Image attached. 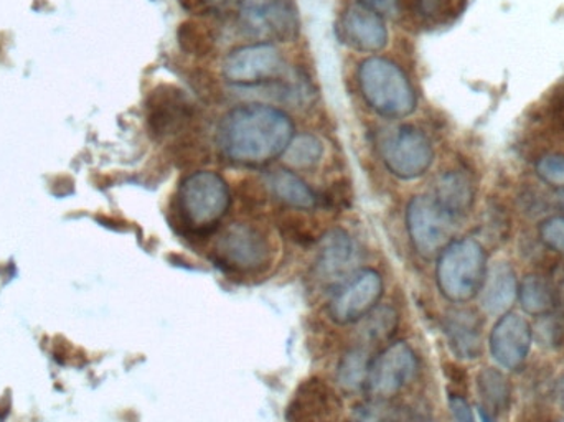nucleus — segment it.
<instances>
[{
    "instance_id": "27",
    "label": "nucleus",
    "mask_w": 564,
    "mask_h": 422,
    "mask_svg": "<svg viewBox=\"0 0 564 422\" xmlns=\"http://www.w3.org/2000/svg\"><path fill=\"white\" fill-rule=\"evenodd\" d=\"M539 174L543 181L564 187V155H546L539 162Z\"/></svg>"
},
{
    "instance_id": "7",
    "label": "nucleus",
    "mask_w": 564,
    "mask_h": 422,
    "mask_svg": "<svg viewBox=\"0 0 564 422\" xmlns=\"http://www.w3.org/2000/svg\"><path fill=\"white\" fill-rule=\"evenodd\" d=\"M288 63L273 43L257 42L234 50L224 62V76L231 85L263 86L281 83Z\"/></svg>"
},
{
    "instance_id": "11",
    "label": "nucleus",
    "mask_w": 564,
    "mask_h": 422,
    "mask_svg": "<svg viewBox=\"0 0 564 422\" xmlns=\"http://www.w3.org/2000/svg\"><path fill=\"white\" fill-rule=\"evenodd\" d=\"M416 368V355L410 345L397 342L371 360L365 387L373 400H390L413 380Z\"/></svg>"
},
{
    "instance_id": "6",
    "label": "nucleus",
    "mask_w": 564,
    "mask_h": 422,
    "mask_svg": "<svg viewBox=\"0 0 564 422\" xmlns=\"http://www.w3.org/2000/svg\"><path fill=\"white\" fill-rule=\"evenodd\" d=\"M240 25L258 42H292L301 20L292 0H240Z\"/></svg>"
},
{
    "instance_id": "23",
    "label": "nucleus",
    "mask_w": 564,
    "mask_h": 422,
    "mask_svg": "<svg viewBox=\"0 0 564 422\" xmlns=\"http://www.w3.org/2000/svg\"><path fill=\"white\" fill-rule=\"evenodd\" d=\"M370 365L371 360L367 350L354 348L341 358L340 367H338V383L348 391L360 390L367 385Z\"/></svg>"
},
{
    "instance_id": "9",
    "label": "nucleus",
    "mask_w": 564,
    "mask_h": 422,
    "mask_svg": "<svg viewBox=\"0 0 564 422\" xmlns=\"http://www.w3.org/2000/svg\"><path fill=\"white\" fill-rule=\"evenodd\" d=\"M149 131L159 141L177 139L194 126L197 109L187 93L177 86L161 85L149 95L145 105Z\"/></svg>"
},
{
    "instance_id": "10",
    "label": "nucleus",
    "mask_w": 564,
    "mask_h": 422,
    "mask_svg": "<svg viewBox=\"0 0 564 422\" xmlns=\"http://www.w3.org/2000/svg\"><path fill=\"white\" fill-rule=\"evenodd\" d=\"M454 223L456 218L444 210L434 197L420 195L408 205V232L414 249L424 258H431L446 248L453 236Z\"/></svg>"
},
{
    "instance_id": "12",
    "label": "nucleus",
    "mask_w": 564,
    "mask_h": 422,
    "mask_svg": "<svg viewBox=\"0 0 564 422\" xmlns=\"http://www.w3.org/2000/svg\"><path fill=\"white\" fill-rule=\"evenodd\" d=\"M383 295V279L373 269L355 274L328 304V315L338 325L357 324L368 317Z\"/></svg>"
},
{
    "instance_id": "25",
    "label": "nucleus",
    "mask_w": 564,
    "mask_h": 422,
    "mask_svg": "<svg viewBox=\"0 0 564 422\" xmlns=\"http://www.w3.org/2000/svg\"><path fill=\"white\" fill-rule=\"evenodd\" d=\"M292 215H285L281 219V229H284L285 235L297 242L317 241V231H315L314 223L312 219L305 218L301 210H294Z\"/></svg>"
},
{
    "instance_id": "36",
    "label": "nucleus",
    "mask_w": 564,
    "mask_h": 422,
    "mask_svg": "<svg viewBox=\"0 0 564 422\" xmlns=\"http://www.w3.org/2000/svg\"><path fill=\"white\" fill-rule=\"evenodd\" d=\"M562 205H563V210H564V192L562 194Z\"/></svg>"
},
{
    "instance_id": "14",
    "label": "nucleus",
    "mask_w": 564,
    "mask_h": 422,
    "mask_svg": "<svg viewBox=\"0 0 564 422\" xmlns=\"http://www.w3.org/2000/svg\"><path fill=\"white\" fill-rule=\"evenodd\" d=\"M532 345V328L520 314H506L490 334V355L499 367L517 370Z\"/></svg>"
},
{
    "instance_id": "30",
    "label": "nucleus",
    "mask_w": 564,
    "mask_h": 422,
    "mask_svg": "<svg viewBox=\"0 0 564 422\" xmlns=\"http://www.w3.org/2000/svg\"><path fill=\"white\" fill-rule=\"evenodd\" d=\"M417 6L426 19L440 20L451 12L454 0H417Z\"/></svg>"
},
{
    "instance_id": "26",
    "label": "nucleus",
    "mask_w": 564,
    "mask_h": 422,
    "mask_svg": "<svg viewBox=\"0 0 564 422\" xmlns=\"http://www.w3.org/2000/svg\"><path fill=\"white\" fill-rule=\"evenodd\" d=\"M350 422H398L387 401L373 400L355 408Z\"/></svg>"
},
{
    "instance_id": "21",
    "label": "nucleus",
    "mask_w": 564,
    "mask_h": 422,
    "mask_svg": "<svg viewBox=\"0 0 564 422\" xmlns=\"http://www.w3.org/2000/svg\"><path fill=\"white\" fill-rule=\"evenodd\" d=\"M324 145L312 134H294L285 148L282 159L292 171H308L321 162Z\"/></svg>"
},
{
    "instance_id": "37",
    "label": "nucleus",
    "mask_w": 564,
    "mask_h": 422,
    "mask_svg": "<svg viewBox=\"0 0 564 422\" xmlns=\"http://www.w3.org/2000/svg\"><path fill=\"white\" fill-rule=\"evenodd\" d=\"M563 391H564V385H563Z\"/></svg>"
},
{
    "instance_id": "13",
    "label": "nucleus",
    "mask_w": 564,
    "mask_h": 422,
    "mask_svg": "<svg viewBox=\"0 0 564 422\" xmlns=\"http://www.w3.org/2000/svg\"><path fill=\"white\" fill-rule=\"evenodd\" d=\"M340 414V398L321 378L304 381L288 408L289 422H338Z\"/></svg>"
},
{
    "instance_id": "38",
    "label": "nucleus",
    "mask_w": 564,
    "mask_h": 422,
    "mask_svg": "<svg viewBox=\"0 0 564 422\" xmlns=\"http://www.w3.org/2000/svg\"><path fill=\"white\" fill-rule=\"evenodd\" d=\"M564 422V421H563Z\"/></svg>"
},
{
    "instance_id": "29",
    "label": "nucleus",
    "mask_w": 564,
    "mask_h": 422,
    "mask_svg": "<svg viewBox=\"0 0 564 422\" xmlns=\"http://www.w3.org/2000/svg\"><path fill=\"white\" fill-rule=\"evenodd\" d=\"M324 201L327 202L328 207L337 208V210L350 207L351 194L347 182L341 181L332 184L330 191L327 192Z\"/></svg>"
},
{
    "instance_id": "33",
    "label": "nucleus",
    "mask_w": 564,
    "mask_h": 422,
    "mask_svg": "<svg viewBox=\"0 0 564 422\" xmlns=\"http://www.w3.org/2000/svg\"><path fill=\"white\" fill-rule=\"evenodd\" d=\"M187 12L195 13V15H205L208 13L207 0H177Z\"/></svg>"
},
{
    "instance_id": "4",
    "label": "nucleus",
    "mask_w": 564,
    "mask_h": 422,
    "mask_svg": "<svg viewBox=\"0 0 564 422\" xmlns=\"http://www.w3.org/2000/svg\"><path fill=\"white\" fill-rule=\"evenodd\" d=\"M486 272V252L476 239L449 242L441 251L437 282L449 301L466 302L473 299L482 288Z\"/></svg>"
},
{
    "instance_id": "17",
    "label": "nucleus",
    "mask_w": 564,
    "mask_h": 422,
    "mask_svg": "<svg viewBox=\"0 0 564 422\" xmlns=\"http://www.w3.org/2000/svg\"><path fill=\"white\" fill-rule=\"evenodd\" d=\"M315 271L324 281L341 278L355 258V242L344 229H330L321 239Z\"/></svg>"
},
{
    "instance_id": "19",
    "label": "nucleus",
    "mask_w": 564,
    "mask_h": 422,
    "mask_svg": "<svg viewBox=\"0 0 564 422\" xmlns=\"http://www.w3.org/2000/svg\"><path fill=\"white\" fill-rule=\"evenodd\" d=\"M446 335L451 348L459 358H476L480 351V331L476 317L466 311L447 315Z\"/></svg>"
},
{
    "instance_id": "5",
    "label": "nucleus",
    "mask_w": 564,
    "mask_h": 422,
    "mask_svg": "<svg viewBox=\"0 0 564 422\" xmlns=\"http://www.w3.org/2000/svg\"><path fill=\"white\" fill-rule=\"evenodd\" d=\"M215 258L231 271L260 272L271 264L273 246L263 229L248 223H235L218 236Z\"/></svg>"
},
{
    "instance_id": "2",
    "label": "nucleus",
    "mask_w": 564,
    "mask_h": 422,
    "mask_svg": "<svg viewBox=\"0 0 564 422\" xmlns=\"http://www.w3.org/2000/svg\"><path fill=\"white\" fill-rule=\"evenodd\" d=\"M230 205V188L225 178L215 172H194L178 187V221L192 235L214 231L227 216Z\"/></svg>"
},
{
    "instance_id": "18",
    "label": "nucleus",
    "mask_w": 564,
    "mask_h": 422,
    "mask_svg": "<svg viewBox=\"0 0 564 422\" xmlns=\"http://www.w3.org/2000/svg\"><path fill=\"white\" fill-rule=\"evenodd\" d=\"M268 187L276 201L292 210L311 212L318 205L315 192L294 171L280 169L271 172Z\"/></svg>"
},
{
    "instance_id": "22",
    "label": "nucleus",
    "mask_w": 564,
    "mask_h": 422,
    "mask_svg": "<svg viewBox=\"0 0 564 422\" xmlns=\"http://www.w3.org/2000/svg\"><path fill=\"white\" fill-rule=\"evenodd\" d=\"M177 42L187 55L207 58L217 45L214 32L205 23L191 19L181 23L177 30Z\"/></svg>"
},
{
    "instance_id": "8",
    "label": "nucleus",
    "mask_w": 564,
    "mask_h": 422,
    "mask_svg": "<svg viewBox=\"0 0 564 422\" xmlns=\"http://www.w3.org/2000/svg\"><path fill=\"white\" fill-rule=\"evenodd\" d=\"M380 155L391 174L413 181L430 171L434 149L421 129L401 126L380 142Z\"/></svg>"
},
{
    "instance_id": "3",
    "label": "nucleus",
    "mask_w": 564,
    "mask_h": 422,
    "mask_svg": "<svg viewBox=\"0 0 564 422\" xmlns=\"http://www.w3.org/2000/svg\"><path fill=\"white\" fill-rule=\"evenodd\" d=\"M358 83L367 105L387 119H401L416 109V93L397 63L380 56L365 59Z\"/></svg>"
},
{
    "instance_id": "28",
    "label": "nucleus",
    "mask_w": 564,
    "mask_h": 422,
    "mask_svg": "<svg viewBox=\"0 0 564 422\" xmlns=\"http://www.w3.org/2000/svg\"><path fill=\"white\" fill-rule=\"evenodd\" d=\"M543 241L550 246V248L556 249V251L564 252V218L563 216H555V218L546 219L543 223L542 228Z\"/></svg>"
},
{
    "instance_id": "32",
    "label": "nucleus",
    "mask_w": 564,
    "mask_h": 422,
    "mask_svg": "<svg viewBox=\"0 0 564 422\" xmlns=\"http://www.w3.org/2000/svg\"><path fill=\"white\" fill-rule=\"evenodd\" d=\"M449 407L457 422H476L473 410L464 398L451 397Z\"/></svg>"
},
{
    "instance_id": "15",
    "label": "nucleus",
    "mask_w": 564,
    "mask_h": 422,
    "mask_svg": "<svg viewBox=\"0 0 564 422\" xmlns=\"http://www.w3.org/2000/svg\"><path fill=\"white\" fill-rule=\"evenodd\" d=\"M338 33L347 45L358 52L377 53L388 43L383 17L360 3L345 10L338 23Z\"/></svg>"
},
{
    "instance_id": "20",
    "label": "nucleus",
    "mask_w": 564,
    "mask_h": 422,
    "mask_svg": "<svg viewBox=\"0 0 564 422\" xmlns=\"http://www.w3.org/2000/svg\"><path fill=\"white\" fill-rule=\"evenodd\" d=\"M434 198L447 213L459 218L469 210L474 201V188L463 172H447L437 181Z\"/></svg>"
},
{
    "instance_id": "16",
    "label": "nucleus",
    "mask_w": 564,
    "mask_h": 422,
    "mask_svg": "<svg viewBox=\"0 0 564 422\" xmlns=\"http://www.w3.org/2000/svg\"><path fill=\"white\" fill-rule=\"evenodd\" d=\"M517 292L519 289L512 266L506 261L494 262L480 288V307L492 317L506 314L516 302Z\"/></svg>"
},
{
    "instance_id": "31",
    "label": "nucleus",
    "mask_w": 564,
    "mask_h": 422,
    "mask_svg": "<svg viewBox=\"0 0 564 422\" xmlns=\"http://www.w3.org/2000/svg\"><path fill=\"white\" fill-rule=\"evenodd\" d=\"M358 3L381 17H394L398 13V0H358Z\"/></svg>"
},
{
    "instance_id": "1",
    "label": "nucleus",
    "mask_w": 564,
    "mask_h": 422,
    "mask_svg": "<svg viewBox=\"0 0 564 422\" xmlns=\"http://www.w3.org/2000/svg\"><path fill=\"white\" fill-rule=\"evenodd\" d=\"M294 138V125L281 109L243 105L231 109L218 125L221 154L235 164L261 167L282 158Z\"/></svg>"
},
{
    "instance_id": "24",
    "label": "nucleus",
    "mask_w": 564,
    "mask_h": 422,
    "mask_svg": "<svg viewBox=\"0 0 564 422\" xmlns=\"http://www.w3.org/2000/svg\"><path fill=\"white\" fill-rule=\"evenodd\" d=\"M523 309L530 314H543L552 307V292L549 285L535 275L525 279L522 285Z\"/></svg>"
},
{
    "instance_id": "34",
    "label": "nucleus",
    "mask_w": 564,
    "mask_h": 422,
    "mask_svg": "<svg viewBox=\"0 0 564 422\" xmlns=\"http://www.w3.org/2000/svg\"><path fill=\"white\" fill-rule=\"evenodd\" d=\"M238 3H240V0H207L208 13L225 12V10L231 9Z\"/></svg>"
},
{
    "instance_id": "35",
    "label": "nucleus",
    "mask_w": 564,
    "mask_h": 422,
    "mask_svg": "<svg viewBox=\"0 0 564 422\" xmlns=\"http://www.w3.org/2000/svg\"><path fill=\"white\" fill-rule=\"evenodd\" d=\"M479 416H480V421H482V422H496L492 420V418H490V414L486 413V411H484V410H479Z\"/></svg>"
}]
</instances>
